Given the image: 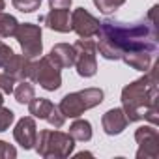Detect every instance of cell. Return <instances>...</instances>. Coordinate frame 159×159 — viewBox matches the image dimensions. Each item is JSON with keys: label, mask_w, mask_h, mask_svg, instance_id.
<instances>
[{"label": "cell", "mask_w": 159, "mask_h": 159, "mask_svg": "<svg viewBox=\"0 0 159 159\" xmlns=\"http://www.w3.org/2000/svg\"><path fill=\"white\" fill-rule=\"evenodd\" d=\"M157 6H153L146 17L135 23H124L116 19H103L99 25L98 51L105 60H122L135 52L153 54L159 49L157 43Z\"/></svg>", "instance_id": "1"}, {"label": "cell", "mask_w": 159, "mask_h": 159, "mask_svg": "<svg viewBox=\"0 0 159 159\" xmlns=\"http://www.w3.org/2000/svg\"><path fill=\"white\" fill-rule=\"evenodd\" d=\"M157 64H152L148 71L137 81L125 84L122 88V109L125 112L127 122L148 120L152 125L159 124L157 111Z\"/></svg>", "instance_id": "2"}, {"label": "cell", "mask_w": 159, "mask_h": 159, "mask_svg": "<svg viewBox=\"0 0 159 159\" xmlns=\"http://www.w3.org/2000/svg\"><path fill=\"white\" fill-rule=\"evenodd\" d=\"M75 139L69 133L64 131H52V129H41L36 137L34 150L45 157V159H64L73 153Z\"/></svg>", "instance_id": "3"}, {"label": "cell", "mask_w": 159, "mask_h": 159, "mask_svg": "<svg viewBox=\"0 0 159 159\" xmlns=\"http://www.w3.org/2000/svg\"><path fill=\"white\" fill-rule=\"evenodd\" d=\"M103 90L101 88H84V90H79V92H71L66 94L58 105L60 112L66 118H79L81 114H84V111L94 109L98 105L103 103Z\"/></svg>", "instance_id": "4"}, {"label": "cell", "mask_w": 159, "mask_h": 159, "mask_svg": "<svg viewBox=\"0 0 159 159\" xmlns=\"http://www.w3.org/2000/svg\"><path fill=\"white\" fill-rule=\"evenodd\" d=\"M75 49V69L77 73L88 79L94 77L98 73V60H96V52H98V45L92 38H81L73 43Z\"/></svg>", "instance_id": "5"}, {"label": "cell", "mask_w": 159, "mask_h": 159, "mask_svg": "<svg viewBox=\"0 0 159 159\" xmlns=\"http://www.w3.org/2000/svg\"><path fill=\"white\" fill-rule=\"evenodd\" d=\"M30 81H34L47 92H54L62 86V71L49 56H41L38 62H34Z\"/></svg>", "instance_id": "6"}, {"label": "cell", "mask_w": 159, "mask_h": 159, "mask_svg": "<svg viewBox=\"0 0 159 159\" xmlns=\"http://www.w3.org/2000/svg\"><path fill=\"white\" fill-rule=\"evenodd\" d=\"M17 43L21 45L23 56L26 58H38L43 52V41H41V26L34 23H19L17 32L13 36Z\"/></svg>", "instance_id": "7"}, {"label": "cell", "mask_w": 159, "mask_h": 159, "mask_svg": "<svg viewBox=\"0 0 159 159\" xmlns=\"http://www.w3.org/2000/svg\"><path fill=\"white\" fill-rule=\"evenodd\" d=\"M135 140L139 150L135 153L137 159H157L159 157V133L155 125H140L135 131Z\"/></svg>", "instance_id": "8"}, {"label": "cell", "mask_w": 159, "mask_h": 159, "mask_svg": "<svg viewBox=\"0 0 159 159\" xmlns=\"http://www.w3.org/2000/svg\"><path fill=\"white\" fill-rule=\"evenodd\" d=\"M28 112L34 118H39V120L49 122L54 129H60L66 124V116L60 112V109L52 101H49L45 98H34L28 103Z\"/></svg>", "instance_id": "9"}, {"label": "cell", "mask_w": 159, "mask_h": 159, "mask_svg": "<svg viewBox=\"0 0 159 159\" xmlns=\"http://www.w3.org/2000/svg\"><path fill=\"white\" fill-rule=\"evenodd\" d=\"M99 25H101V21L98 17H94L84 8H77L71 13V30L79 38H94V36H98Z\"/></svg>", "instance_id": "10"}, {"label": "cell", "mask_w": 159, "mask_h": 159, "mask_svg": "<svg viewBox=\"0 0 159 159\" xmlns=\"http://www.w3.org/2000/svg\"><path fill=\"white\" fill-rule=\"evenodd\" d=\"M36 137H38V125H36V118L34 116H23L13 129V139L15 142L25 148V150H32L36 144Z\"/></svg>", "instance_id": "11"}, {"label": "cell", "mask_w": 159, "mask_h": 159, "mask_svg": "<svg viewBox=\"0 0 159 159\" xmlns=\"http://www.w3.org/2000/svg\"><path fill=\"white\" fill-rule=\"evenodd\" d=\"M127 124H129V122H127L125 112H124V109H122V107L109 109V111L103 114V118H101L103 131H105L107 135H111V137L124 133V131H125V127H127Z\"/></svg>", "instance_id": "12"}, {"label": "cell", "mask_w": 159, "mask_h": 159, "mask_svg": "<svg viewBox=\"0 0 159 159\" xmlns=\"http://www.w3.org/2000/svg\"><path fill=\"white\" fill-rule=\"evenodd\" d=\"M41 23L47 25V28L60 32V34H67L71 32V15L69 10H60V8H51V11L43 17H39Z\"/></svg>", "instance_id": "13"}, {"label": "cell", "mask_w": 159, "mask_h": 159, "mask_svg": "<svg viewBox=\"0 0 159 159\" xmlns=\"http://www.w3.org/2000/svg\"><path fill=\"white\" fill-rule=\"evenodd\" d=\"M32 67H34V60L32 58H26L23 54H13L10 64L4 67V73L11 75L15 81H30Z\"/></svg>", "instance_id": "14"}, {"label": "cell", "mask_w": 159, "mask_h": 159, "mask_svg": "<svg viewBox=\"0 0 159 159\" xmlns=\"http://www.w3.org/2000/svg\"><path fill=\"white\" fill-rule=\"evenodd\" d=\"M60 69H64V67H71L73 64H75V49H73V45H69V43H56L52 49H51V52L47 54Z\"/></svg>", "instance_id": "15"}, {"label": "cell", "mask_w": 159, "mask_h": 159, "mask_svg": "<svg viewBox=\"0 0 159 159\" xmlns=\"http://www.w3.org/2000/svg\"><path fill=\"white\" fill-rule=\"evenodd\" d=\"M69 135L79 142H88L92 139V124L83 118H75V122L69 125Z\"/></svg>", "instance_id": "16"}, {"label": "cell", "mask_w": 159, "mask_h": 159, "mask_svg": "<svg viewBox=\"0 0 159 159\" xmlns=\"http://www.w3.org/2000/svg\"><path fill=\"white\" fill-rule=\"evenodd\" d=\"M129 67L137 69V71H148L150 66L153 64V54H148V52H135V54H129V56H124L122 58Z\"/></svg>", "instance_id": "17"}, {"label": "cell", "mask_w": 159, "mask_h": 159, "mask_svg": "<svg viewBox=\"0 0 159 159\" xmlns=\"http://www.w3.org/2000/svg\"><path fill=\"white\" fill-rule=\"evenodd\" d=\"M13 96L19 105H28L36 98V90L28 81H19V84L13 88Z\"/></svg>", "instance_id": "18"}, {"label": "cell", "mask_w": 159, "mask_h": 159, "mask_svg": "<svg viewBox=\"0 0 159 159\" xmlns=\"http://www.w3.org/2000/svg\"><path fill=\"white\" fill-rule=\"evenodd\" d=\"M17 26H19V21L13 15L0 11V38H13L17 32Z\"/></svg>", "instance_id": "19"}, {"label": "cell", "mask_w": 159, "mask_h": 159, "mask_svg": "<svg viewBox=\"0 0 159 159\" xmlns=\"http://www.w3.org/2000/svg\"><path fill=\"white\" fill-rule=\"evenodd\" d=\"M125 4V0H94V6L103 13V15H111L116 10H120Z\"/></svg>", "instance_id": "20"}, {"label": "cell", "mask_w": 159, "mask_h": 159, "mask_svg": "<svg viewBox=\"0 0 159 159\" xmlns=\"http://www.w3.org/2000/svg\"><path fill=\"white\" fill-rule=\"evenodd\" d=\"M11 4L15 10L23 11V13H32L36 10H39L41 2H38V0H11Z\"/></svg>", "instance_id": "21"}, {"label": "cell", "mask_w": 159, "mask_h": 159, "mask_svg": "<svg viewBox=\"0 0 159 159\" xmlns=\"http://www.w3.org/2000/svg\"><path fill=\"white\" fill-rule=\"evenodd\" d=\"M13 120H15V112L11 109H6L4 105L0 107V133L10 129V125L13 124Z\"/></svg>", "instance_id": "22"}, {"label": "cell", "mask_w": 159, "mask_h": 159, "mask_svg": "<svg viewBox=\"0 0 159 159\" xmlns=\"http://www.w3.org/2000/svg\"><path fill=\"white\" fill-rule=\"evenodd\" d=\"M13 88H15V79L8 73H0V92L2 94H13Z\"/></svg>", "instance_id": "23"}, {"label": "cell", "mask_w": 159, "mask_h": 159, "mask_svg": "<svg viewBox=\"0 0 159 159\" xmlns=\"http://www.w3.org/2000/svg\"><path fill=\"white\" fill-rule=\"evenodd\" d=\"M13 49L10 47V45H6L4 41H0V69H4L8 64H10V60L13 58Z\"/></svg>", "instance_id": "24"}, {"label": "cell", "mask_w": 159, "mask_h": 159, "mask_svg": "<svg viewBox=\"0 0 159 159\" xmlns=\"http://www.w3.org/2000/svg\"><path fill=\"white\" fill-rule=\"evenodd\" d=\"M17 157V150L15 146L4 142V140H0V159H15Z\"/></svg>", "instance_id": "25"}, {"label": "cell", "mask_w": 159, "mask_h": 159, "mask_svg": "<svg viewBox=\"0 0 159 159\" xmlns=\"http://www.w3.org/2000/svg\"><path fill=\"white\" fill-rule=\"evenodd\" d=\"M73 0H49L51 8H60V10H69Z\"/></svg>", "instance_id": "26"}, {"label": "cell", "mask_w": 159, "mask_h": 159, "mask_svg": "<svg viewBox=\"0 0 159 159\" xmlns=\"http://www.w3.org/2000/svg\"><path fill=\"white\" fill-rule=\"evenodd\" d=\"M84 155H88V157H92L94 153H90V152H81V153H77L75 157H84Z\"/></svg>", "instance_id": "27"}, {"label": "cell", "mask_w": 159, "mask_h": 159, "mask_svg": "<svg viewBox=\"0 0 159 159\" xmlns=\"http://www.w3.org/2000/svg\"><path fill=\"white\" fill-rule=\"evenodd\" d=\"M6 8V0H0V11H2Z\"/></svg>", "instance_id": "28"}, {"label": "cell", "mask_w": 159, "mask_h": 159, "mask_svg": "<svg viewBox=\"0 0 159 159\" xmlns=\"http://www.w3.org/2000/svg\"><path fill=\"white\" fill-rule=\"evenodd\" d=\"M4 105V99H2V92H0V107Z\"/></svg>", "instance_id": "29"}, {"label": "cell", "mask_w": 159, "mask_h": 159, "mask_svg": "<svg viewBox=\"0 0 159 159\" xmlns=\"http://www.w3.org/2000/svg\"><path fill=\"white\" fill-rule=\"evenodd\" d=\"M38 2H41V0H38Z\"/></svg>", "instance_id": "30"}]
</instances>
